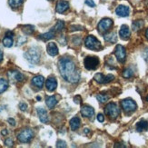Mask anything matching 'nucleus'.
Listing matches in <instances>:
<instances>
[{"label":"nucleus","mask_w":148,"mask_h":148,"mask_svg":"<svg viewBox=\"0 0 148 148\" xmlns=\"http://www.w3.org/2000/svg\"><path fill=\"white\" fill-rule=\"evenodd\" d=\"M146 101L148 102V96H147V97H146Z\"/></svg>","instance_id":"8fccbe9b"},{"label":"nucleus","mask_w":148,"mask_h":148,"mask_svg":"<svg viewBox=\"0 0 148 148\" xmlns=\"http://www.w3.org/2000/svg\"><path fill=\"white\" fill-rule=\"evenodd\" d=\"M58 69L60 75L66 82L71 84L78 83L80 74L75 68V64L70 57H63L58 62Z\"/></svg>","instance_id":"f257e3e1"},{"label":"nucleus","mask_w":148,"mask_h":148,"mask_svg":"<svg viewBox=\"0 0 148 148\" xmlns=\"http://www.w3.org/2000/svg\"><path fill=\"white\" fill-rule=\"evenodd\" d=\"M56 147H58V148H66V142H64V141L62 140H58L57 141V143H56Z\"/></svg>","instance_id":"72a5a7b5"},{"label":"nucleus","mask_w":148,"mask_h":148,"mask_svg":"<svg viewBox=\"0 0 148 148\" xmlns=\"http://www.w3.org/2000/svg\"><path fill=\"white\" fill-rule=\"evenodd\" d=\"M5 36H11V37H13V36H14V33H13V32H11V31H8V32H6Z\"/></svg>","instance_id":"37998d69"},{"label":"nucleus","mask_w":148,"mask_h":148,"mask_svg":"<svg viewBox=\"0 0 148 148\" xmlns=\"http://www.w3.org/2000/svg\"><path fill=\"white\" fill-rule=\"evenodd\" d=\"M130 29L129 27H127L125 25H123L120 28V31H119V35H120V37L122 39L124 40H127L128 38L130 37Z\"/></svg>","instance_id":"dca6fc26"},{"label":"nucleus","mask_w":148,"mask_h":148,"mask_svg":"<svg viewBox=\"0 0 148 148\" xmlns=\"http://www.w3.org/2000/svg\"><path fill=\"white\" fill-rule=\"evenodd\" d=\"M143 57H144V59L148 63V49H146L145 51H144V53H143Z\"/></svg>","instance_id":"ea45409f"},{"label":"nucleus","mask_w":148,"mask_h":148,"mask_svg":"<svg viewBox=\"0 0 148 148\" xmlns=\"http://www.w3.org/2000/svg\"><path fill=\"white\" fill-rule=\"evenodd\" d=\"M46 104L48 108L52 109L57 104V100L55 96H48V97H47V99H46Z\"/></svg>","instance_id":"aec40b11"},{"label":"nucleus","mask_w":148,"mask_h":148,"mask_svg":"<svg viewBox=\"0 0 148 148\" xmlns=\"http://www.w3.org/2000/svg\"><path fill=\"white\" fill-rule=\"evenodd\" d=\"M85 3H86V5H88L89 6H92V8H94V6L95 5V4L93 0H86Z\"/></svg>","instance_id":"58836bf2"},{"label":"nucleus","mask_w":148,"mask_h":148,"mask_svg":"<svg viewBox=\"0 0 148 148\" xmlns=\"http://www.w3.org/2000/svg\"><path fill=\"white\" fill-rule=\"evenodd\" d=\"M133 75H134V72L131 68H126L124 70V72H123V76L125 77V78H130V77L133 76Z\"/></svg>","instance_id":"7c9ffc66"},{"label":"nucleus","mask_w":148,"mask_h":148,"mask_svg":"<svg viewBox=\"0 0 148 148\" xmlns=\"http://www.w3.org/2000/svg\"><path fill=\"white\" fill-rule=\"evenodd\" d=\"M114 79V76L113 75H107L106 76H105V83L104 84H108V83H110L112 82L113 80Z\"/></svg>","instance_id":"473e14b6"},{"label":"nucleus","mask_w":148,"mask_h":148,"mask_svg":"<svg viewBox=\"0 0 148 148\" xmlns=\"http://www.w3.org/2000/svg\"><path fill=\"white\" fill-rule=\"evenodd\" d=\"M47 51L48 55H50L51 56H56L58 55V47H57L56 43H54V42L48 43L47 47Z\"/></svg>","instance_id":"2eb2a0df"},{"label":"nucleus","mask_w":148,"mask_h":148,"mask_svg":"<svg viewBox=\"0 0 148 148\" xmlns=\"http://www.w3.org/2000/svg\"><path fill=\"white\" fill-rule=\"evenodd\" d=\"M38 117H39L40 121L44 124H47L48 123V114L46 109H44L43 107H37L36 109Z\"/></svg>","instance_id":"ddd939ff"},{"label":"nucleus","mask_w":148,"mask_h":148,"mask_svg":"<svg viewBox=\"0 0 148 148\" xmlns=\"http://www.w3.org/2000/svg\"><path fill=\"white\" fill-rule=\"evenodd\" d=\"M84 64L87 70H95L99 66V59L96 56H86L84 60Z\"/></svg>","instance_id":"423d86ee"},{"label":"nucleus","mask_w":148,"mask_h":148,"mask_svg":"<svg viewBox=\"0 0 148 148\" xmlns=\"http://www.w3.org/2000/svg\"><path fill=\"white\" fill-rule=\"evenodd\" d=\"M86 47L94 51H100L102 49V45L100 41L94 36H88L85 41Z\"/></svg>","instance_id":"f03ea898"},{"label":"nucleus","mask_w":148,"mask_h":148,"mask_svg":"<svg viewBox=\"0 0 148 148\" xmlns=\"http://www.w3.org/2000/svg\"><path fill=\"white\" fill-rule=\"evenodd\" d=\"M35 134L31 129H24L20 133L18 134L17 139L19 140V142L23 144L30 143L31 140L34 138Z\"/></svg>","instance_id":"39448f33"},{"label":"nucleus","mask_w":148,"mask_h":148,"mask_svg":"<svg viewBox=\"0 0 148 148\" xmlns=\"http://www.w3.org/2000/svg\"><path fill=\"white\" fill-rule=\"evenodd\" d=\"M114 55L116 59L120 62V63H124L126 59V53H125V49L123 46L121 45H117L116 47H115L114 50Z\"/></svg>","instance_id":"1a4fd4ad"},{"label":"nucleus","mask_w":148,"mask_h":148,"mask_svg":"<svg viewBox=\"0 0 148 148\" xmlns=\"http://www.w3.org/2000/svg\"><path fill=\"white\" fill-rule=\"evenodd\" d=\"M80 125H81V121H80L79 117L75 116L70 120V127H71V129L73 131H75V130L78 129V128L80 127Z\"/></svg>","instance_id":"6ab92c4d"},{"label":"nucleus","mask_w":148,"mask_h":148,"mask_svg":"<svg viewBox=\"0 0 148 148\" xmlns=\"http://www.w3.org/2000/svg\"><path fill=\"white\" fill-rule=\"evenodd\" d=\"M13 43H14V41H13V37L11 36H5V37L3 39V45L5 47H11L13 46Z\"/></svg>","instance_id":"bb28decb"},{"label":"nucleus","mask_w":148,"mask_h":148,"mask_svg":"<svg viewBox=\"0 0 148 148\" xmlns=\"http://www.w3.org/2000/svg\"><path fill=\"white\" fill-rule=\"evenodd\" d=\"M2 60H3V52L0 51V63L2 62Z\"/></svg>","instance_id":"a18cd8bd"},{"label":"nucleus","mask_w":148,"mask_h":148,"mask_svg":"<svg viewBox=\"0 0 148 148\" xmlns=\"http://www.w3.org/2000/svg\"><path fill=\"white\" fill-rule=\"evenodd\" d=\"M105 113L112 119H115L120 114V109L114 103H109L105 107Z\"/></svg>","instance_id":"20e7f679"},{"label":"nucleus","mask_w":148,"mask_h":148,"mask_svg":"<svg viewBox=\"0 0 148 148\" xmlns=\"http://www.w3.org/2000/svg\"><path fill=\"white\" fill-rule=\"evenodd\" d=\"M46 86H47V89L48 90L49 92L55 91L56 86H57V81H56V79L54 78V77H49V78L46 82Z\"/></svg>","instance_id":"f3484780"},{"label":"nucleus","mask_w":148,"mask_h":148,"mask_svg":"<svg viewBox=\"0 0 148 148\" xmlns=\"http://www.w3.org/2000/svg\"><path fill=\"white\" fill-rule=\"evenodd\" d=\"M8 121V123H9L11 125H13V126H15V125H16V121H15L14 119H13V118H9Z\"/></svg>","instance_id":"79ce46f5"},{"label":"nucleus","mask_w":148,"mask_h":148,"mask_svg":"<svg viewBox=\"0 0 148 148\" xmlns=\"http://www.w3.org/2000/svg\"><path fill=\"white\" fill-rule=\"evenodd\" d=\"M22 31L25 35H32L35 32V27L30 25H24V27H22Z\"/></svg>","instance_id":"b1692460"},{"label":"nucleus","mask_w":148,"mask_h":148,"mask_svg":"<svg viewBox=\"0 0 148 148\" xmlns=\"http://www.w3.org/2000/svg\"><path fill=\"white\" fill-rule=\"evenodd\" d=\"M105 40H106V42H109V43L116 42V40H117L116 35H115L114 32H112V33H110V34L105 35Z\"/></svg>","instance_id":"5701e85b"},{"label":"nucleus","mask_w":148,"mask_h":148,"mask_svg":"<svg viewBox=\"0 0 148 148\" xmlns=\"http://www.w3.org/2000/svg\"><path fill=\"white\" fill-rule=\"evenodd\" d=\"M36 99H37V100H40V99H41V97H40V96H37Z\"/></svg>","instance_id":"09e8293b"},{"label":"nucleus","mask_w":148,"mask_h":148,"mask_svg":"<svg viewBox=\"0 0 148 148\" xmlns=\"http://www.w3.org/2000/svg\"><path fill=\"white\" fill-rule=\"evenodd\" d=\"M147 129H148V123L145 120L140 121L139 123L136 125V130L138 132H142V131H145Z\"/></svg>","instance_id":"4be33fe9"},{"label":"nucleus","mask_w":148,"mask_h":148,"mask_svg":"<svg viewBox=\"0 0 148 148\" xmlns=\"http://www.w3.org/2000/svg\"><path fill=\"white\" fill-rule=\"evenodd\" d=\"M129 8L126 5H118L116 9H115V13H116V15L121 16V17H125V16H129Z\"/></svg>","instance_id":"9b49d317"},{"label":"nucleus","mask_w":148,"mask_h":148,"mask_svg":"<svg viewBox=\"0 0 148 148\" xmlns=\"http://www.w3.org/2000/svg\"><path fill=\"white\" fill-rule=\"evenodd\" d=\"M55 36V31L54 30H51L49 32H47V33H45V34H42L39 36V38L44 41H47V40H50L52 39V38Z\"/></svg>","instance_id":"412c9836"},{"label":"nucleus","mask_w":148,"mask_h":148,"mask_svg":"<svg viewBox=\"0 0 148 148\" xmlns=\"http://www.w3.org/2000/svg\"><path fill=\"white\" fill-rule=\"evenodd\" d=\"M144 27V22L142 20H138V21H134L132 25V28L134 31H138L141 28H143Z\"/></svg>","instance_id":"a878e982"},{"label":"nucleus","mask_w":148,"mask_h":148,"mask_svg":"<svg viewBox=\"0 0 148 148\" xmlns=\"http://www.w3.org/2000/svg\"><path fill=\"white\" fill-rule=\"evenodd\" d=\"M25 57L31 64H37L40 60V52L36 48H29L25 53Z\"/></svg>","instance_id":"7ed1b4c3"},{"label":"nucleus","mask_w":148,"mask_h":148,"mask_svg":"<svg viewBox=\"0 0 148 148\" xmlns=\"http://www.w3.org/2000/svg\"><path fill=\"white\" fill-rule=\"evenodd\" d=\"M74 101H75V104H77V105H80L81 103H82L81 96H80V95H76V96H75V97H74Z\"/></svg>","instance_id":"e433bc0d"},{"label":"nucleus","mask_w":148,"mask_h":148,"mask_svg":"<svg viewBox=\"0 0 148 148\" xmlns=\"http://www.w3.org/2000/svg\"><path fill=\"white\" fill-rule=\"evenodd\" d=\"M5 145L6 146H13V145H14V142H13V140L11 138H8L5 140Z\"/></svg>","instance_id":"c9c22d12"},{"label":"nucleus","mask_w":148,"mask_h":148,"mask_svg":"<svg viewBox=\"0 0 148 148\" xmlns=\"http://www.w3.org/2000/svg\"><path fill=\"white\" fill-rule=\"evenodd\" d=\"M8 2H9V5H10L11 8H16L23 4L24 0H8Z\"/></svg>","instance_id":"c85d7f7f"},{"label":"nucleus","mask_w":148,"mask_h":148,"mask_svg":"<svg viewBox=\"0 0 148 148\" xmlns=\"http://www.w3.org/2000/svg\"><path fill=\"white\" fill-rule=\"evenodd\" d=\"M96 99H97L100 103H106L109 99V96L106 95H96Z\"/></svg>","instance_id":"2f4dec72"},{"label":"nucleus","mask_w":148,"mask_h":148,"mask_svg":"<svg viewBox=\"0 0 148 148\" xmlns=\"http://www.w3.org/2000/svg\"><path fill=\"white\" fill-rule=\"evenodd\" d=\"M8 88V82L5 79L0 78V94L5 92Z\"/></svg>","instance_id":"393cba45"},{"label":"nucleus","mask_w":148,"mask_h":148,"mask_svg":"<svg viewBox=\"0 0 148 148\" xmlns=\"http://www.w3.org/2000/svg\"><path fill=\"white\" fill-rule=\"evenodd\" d=\"M121 106L123 108V110L126 113H132L134 111L136 110L137 106L136 104V102L132 99H124L121 101Z\"/></svg>","instance_id":"0eeeda50"},{"label":"nucleus","mask_w":148,"mask_h":148,"mask_svg":"<svg viewBox=\"0 0 148 148\" xmlns=\"http://www.w3.org/2000/svg\"><path fill=\"white\" fill-rule=\"evenodd\" d=\"M97 120L100 122V123H103V122L105 121V117H104V115H103L102 114H99L97 115Z\"/></svg>","instance_id":"a19ab883"},{"label":"nucleus","mask_w":148,"mask_h":148,"mask_svg":"<svg viewBox=\"0 0 148 148\" xmlns=\"http://www.w3.org/2000/svg\"><path fill=\"white\" fill-rule=\"evenodd\" d=\"M94 79L99 84H104L105 83V75L101 73H98L94 76Z\"/></svg>","instance_id":"c756f323"},{"label":"nucleus","mask_w":148,"mask_h":148,"mask_svg":"<svg viewBox=\"0 0 148 148\" xmlns=\"http://www.w3.org/2000/svg\"><path fill=\"white\" fill-rule=\"evenodd\" d=\"M25 41H27V38H25V36H20L17 40V46H22Z\"/></svg>","instance_id":"f704fd0d"},{"label":"nucleus","mask_w":148,"mask_h":148,"mask_svg":"<svg viewBox=\"0 0 148 148\" xmlns=\"http://www.w3.org/2000/svg\"><path fill=\"white\" fill-rule=\"evenodd\" d=\"M112 25H113L112 19L104 18L99 22V24L97 25V28H98V31L101 32V33H105V32H106L107 30H109L111 28Z\"/></svg>","instance_id":"6e6552de"},{"label":"nucleus","mask_w":148,"mask_h":148,"mask_svg":"<svg viewBox=\"0 0 148 148\" xmlns=\"http://www.w3.org/2000/svg\"><path fill=\"white\" fill-rule=\"evenodd\" d=\"M89 132H90V131H89V129H87V128H86V129H85V133H86V134H88Z\"/></svg>","instance_id":"de8ad7c7"},{"label":"nucleus","mask_w":148,"mask_h":148,"mask_svg":"<svg viewBox=\"0 0 148 148\" xmlns=\"http://www.w3.org/2000/svg\"><path fill=\"white\" fill-rule=\"evenodd\" d=\"M145 36H146L147 40H148V28H147V29H146V31H145Z\"/></svg>","instance_id":"49530a36"},{"label":"nucleus","mask_w":148,"mask_h":148,"mask_svg":"<svg viewBox=\"0 0 148 148\" xmlns=\"http://www.w3.org/2000/svg\"><path fill=\"white\" fill-rule=\"evenodd\" d=\"M44 83H45V79L42 75H36L32 78V85L39 89L43 87Z\"/></svg>","instance_id":"a211bd4d"},{"label":"nucleus","mask_w":148,"mask_h":148,"mask_svg":"<svg viewBox=\"0 0 148 148\" xmlns=\"http://www.w3.org/2000/svg\"><path fill=\"white\" fill-rule=\"evenodd\" d=\"M19 108H20L21 111H25V110H27V105L22 102V103L19 104Z\"/></svg>","instance_id":"4c0bfd02"},{"label":"nucleus","mask_w":148,"mask_h":148,"mask_svg":"<svg viewBox=\"0 0 148 148\" xmlns=\"http://www.w3.org/2000/svg\"><path fill=\"white\" fill-rule=\"evenodd\" d=\"M1 134H2V136H6V134H8V130H6V129H4V130L1 132Z\"/></svg>","instance_id":"c03bdc74"},{"label":"nucleus","mask_w":148,"mask_h":148,"mask_svg":"<svg viewBox=\"0 0 148 148\" xmlns=\"http://www.w3.org/2000/svg\"><path fill=\"white\" fill-rule=\"evenodd\" d=\"M64 27H65V23H64V21L58 20V21H57V23L56 24V25L54 27V29L53 30L55 32H61Z\"/></svg>","instance_id":"cd10ccee"},{"label":"nucleus","mask_w":148,"mask_h":148,"mask_svg":"<svg viewBox=\"0 0 148 148\" xmlns=\"http://www.w3.org/2000/svg\"><path fill=\"white\" fill-rule=\"evenodd\" d=\"M80 112H81L83 116L87 117V118L92 117L93 115H94V114H95L94 108L91 107V106H82Z\"/></svg>","instance_id":"4468645a"},{"label":"nucleus","mask_w":148,"mask_h":148,"mask_svg":"<svg viewBox=\"0 0 148 148\" xmlns=\"http://www.w3.org/2000/svg\"><path fill=\"white\" fill-rule=\"evenodd\" d=\"M68 8H69V3L67 1H65V0H59L56 4V10L57 13L62 14V13L66 12Z\"/></svg>","instance_id":"f8f14e48"},{"label":"nucleus","mask_w":148,"mask_h":148,"mask_svg":"<svg viewBox=\"0 0 148 148\" xmlns=\"http://www.w3.org/2000/svg\"><path fill=\"white\" fill-rule=\"evenodd\" d=\"M8 75L12 82H23L25 79V75L18 71H9Z\"/></svg>","instance_id":"9d476101"}]
</instances>
